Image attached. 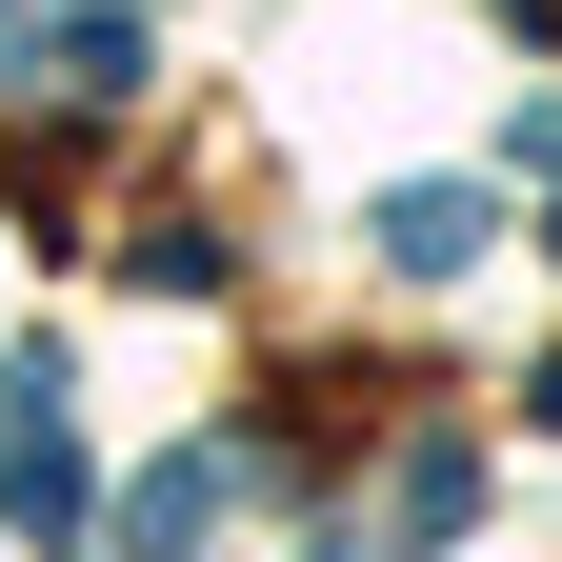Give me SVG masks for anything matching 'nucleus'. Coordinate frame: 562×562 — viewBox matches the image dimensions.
Wrapping results in <instances>:
<instances>
[{
    "label": "nucleus",
    "mask_w": 562,
    "mask_h": 562,
    "mask_svg": "<svg viewBox=\"0 0 562 562\" xmlns=\"http://www.w3.org/2000/svg\"><path fill=\"white\" fill-rule=\"evenodd\" d=\"M362 241H382L402 281H462V261H482V181H402V201H362Z\"/></svg>",
    "instance_id": "obj_1"
},
{
    "label": "nucleus",
    "mask_w": 562,
    "mask_h": 562,
    "mask_svg": "<svg viewBox=\"0 0 562 562\" xmlns=\"http://www.w3.org/2000/svg\"><path fill=\"white\" fill-rule=\"evenodd\" d=\"M222 503H241V462H222V442H181V462H161V482L121 503V562H181V542L222 522Z\"/></svg>",
    "instance_id": "obj_2"
},
{
    "label": "nucleus",
    "mask_w": 562,
    "mask_h": 562,
    "mask_svg": "<svg viewBox=\"0 0 562 562\" xmlns=\"http://www.w3.org/2000/svg\"><path fill=\"white\" fill-rule=\"evenodd\" d=\"M60 101H140V21H121V0L60 21Z\"/></svg>",
    "instance_id": "obj_3"
},
{
    "label": "nucleus",
    "mask_w": 562,
    "mask_h": 562,
    "mask_svg": "<svg viewBox=\"0 0 562 562\" xmlns=\"http://www.w3.org/2000/svg\"><path fill=\"white\" fill-rule=\"evenodd\" d=\"M462 503H482V462H462V442H422V462H402V542H462Z\"/></svg>",
    "instance_id": "obj_4"
}]
</instances>
